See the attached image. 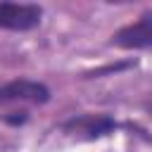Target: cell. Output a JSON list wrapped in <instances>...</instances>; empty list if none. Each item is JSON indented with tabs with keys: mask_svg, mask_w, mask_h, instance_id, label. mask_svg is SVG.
Instances as JSON below:
<instances>
[{
	"mask_svg": "<svg viewBox=\"0 0 152 152\" xmlns=\"http://www.w3.org/2000/svg\"><path fill=\"white\" fill-rule=\"evenodd\" d=\"M109 45L119 50H152V10H145L138 19L124 24L109 36Z\"/></svg>",
	"mask_w": 152,
	"mask_h": 152,
	"instance_id": "3957f363",
	"label": "cell"
},
{
	"mask_svg": "<svg viewBox=\"0 0 152 152\" xmlns=\"http://www.w3.org/2000/svg\"><path fill=\"white\" fill-rule=\"evenodd\" d=\"M43 21V7L36 2H0V31L26 33Z\"/></svg>",
	"mask_w": 152,
	"mask_h": 152,
	"instance_id": "277c9868",
	"label": "cell"
},
{
	"mask_svg": "<svg viewBox=\"0 0 152 152\" xmlns=\"http://www.w3.org/2000/svg\"><path fill=\"white\" fill-rule=\"evenodd\" d=\"M119 126L121 124L107 112H83V114H74V116L64 119L59 124V131L71 140L95 142V140H102V138L116 133Z\"/></svg>",
	"mask_w": 152,
	"mask_h": 152,
	"instance_id": "6da1fadb",
	"label": "cell"
},
{
	"mask_svg": "<svg viewBox=\"0 0 152 152\" xmlns=\"http://www.w3.org/2000/svg\"><path fill=\"white\" fill-rule=\"evenodd\" d=\"M50 97V88L36 78L17 76L0 83V104H45Z\"/></svg>",
	"mask_w": 152,
	"mask_h": 152,
	"instance_id": "7a4b0ae2",
	"label": "cell"
},
{
	"mask_svg": "<svg viewBox=\"0 0 152 152\" xmlns=\"http://www.w3.org/2000/svg\"><path fill=\"white\" fill-rule=\"evenodd\" d=\"M2 121L10 124V126H24L28 121V112L26 109H19V112H7L2 114Z\"/></svg>",
	"mask_w": 152,
	"mask_h": 152,
	"instance_id": "5b68a950",
	"label": "cell"
},
{
	"mask_svg": "<svg viewBox=\"0 0 152 152\" xmlns=\"http://www.w3.org/2000/svg\"><path fill=\"white\" fill-rule=\"evenodd\" d=\"M142 107H145V112L152 116V97H150V100H145V104H142Z\"/></svg>",
	"mask_w": 152,
	"mask_h": 152,
	"instance_id": "8992f818",
	"label": "cell"
}]
</instances>
